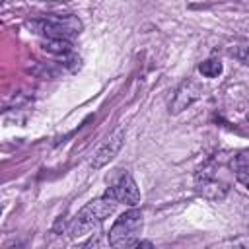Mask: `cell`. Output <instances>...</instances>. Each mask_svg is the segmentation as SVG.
Returning <instances> with one entry per match:
<instances>
[{
  "label": "cell",
  "mask_w": 249,
  "mask_h": 249,
  "mask_svg": "<svg viewBox=\"0 0 249 249\" xmlns=\"http://www.w3.org/2000/svg\"><path fill=\"white\" fill-rule=\"evenodd\" d=\"M117 204H119V202H117L113 196H109V195H103V196H99V198L89 200V202L78 212V216L72 220L68 233H70L72 237H82V235H88V233L95 231V230L105 222V218H109V216L115 212V206H117Z\"/></svg>",
  "instance_id": "1"
},
{
  "label": "cell",
  "mask_w": 249,
  "mask_h": 249,
  "mask_svg": "<svg viewBox=\"0 0 249 249\" xmlns=\"http://www.w3.org/2000/svg\"><path fill=\"white\" fill-rule=\"evenodd\" d=\"M142 230V212L136 208L121 214L109 230V245L111 247H136L138 235Z\"/></svg>",
  "instance_id": "2"
},
{
  "label": "cell",
  "mask_w": 249,
  "mask_h": 249,
  "mask_svg": "<svg viewBox=\"0 0 249 249\" xmlns=\"http://www.w3.org/2000/svg\"><path fill=\"white\" fill-rule=\"evenodd\" d=\"M37 33L45 35L47 39H72L80 35L82 21L76 16H51L39 21L29 23Z\"/></svg>",
  "instance_id": "3"
},
{
  "label": "cell",
  "mask_w": 249,
  "mask_h": 249,
  "mask_svg": "<svg viewBox=\"0 0 249 249\" xmlns=\"http://www.w3.org/2000/svg\"><path fill=\"white\" fill-rule=\"evenodd\" d=\"M123 144H124V128L119 126V128H115V130L103 140V144L95 150V154H93L89 165H91L93 169H99V167L107 165V163H109L111 160H115V156L121 152Z\"/></svg>",
  "instance_id": "4"
},
{
  "label": "cell",
  "mask_w": 249,
  "mask_h": 249,
  "mask_svg": "<svg viewBox=\"0 0 249 249\" xmlns=\"http://www.w3.org/2000/svg\"><path fill=\"white\" fill-rule=\"evenodd\" d=\"M105 195L113 196L117 202L128 204V206H136L140 202V191L130 173H121L119 179L105 191Z\"/></svg>",
  "instance_id": "5"
},
{
  "label": "cell",
  "mask_w": 249,
  "mask_h": 249,
  "mask_svg": "<svg viewBox=\"0 0 249 249\" xmlns=\"http://www.w3.org/2000/svg\"><path fill=\"white\" fill-rule=\"evenodd\" d=\"M200 95H202V86L196 80L187 78V80H183L179 84V88H177V91H175V95H173V99L169 103V111L173 115L175 113H181L183 109H187L189 105H193Z\"/></svg>",
  "instance_id": "6"
},
{
  "label": "cell",
  "mask_w": 249,
  "mask_h": 249,
  "mask_svg": "<svg viewBox=\"0 0 249 249\" xmlns=\"http://www.w3.org/2000/svg\"><path fill=\"white\" fill-rule=\"evenodd\" d=\"M195 185H196V193H198L202 198L214 200V202L224 200L226 195H228V191H230V187H228L226 183H222V181H218V179H214V177L204 179V181H196Z\"/></svg>",
  "instance_id": "7"
},
{
  "label": "cell",
  "mask_w": 249,
  "mask_h": 249,
  "mask_svg": "<svg viewBox=\"0 0 249 249\" xmlns=\"http://www.w3.org/2000/svg\"><path fill=\"white\" fill-rule=\"evenodd\" d=\"M41 47L49 54H56V56H68V54H72V43H70V39H45L41 43Z\"/></svg>",
  "instance_id": "8"
},
{
  "label": "cell",
  "mask_w": 249,
  "mask_h": 249,
  "mask_svg": "<svg viewBox=\"0 0 249 249\" xmlns=\"http://www.w3.org/2000/svg\"><path fill=\"white\" fill-rule=\"evenodd\" d=\"M198 72L204 78H218L222 74V62L218 58H208V60L198 64Z\"/></svg>",
  "instance_id": "9"
},
{
  "label": "cell",
  "mask_w": 249,
  "mask_h": 249,
  "mask_svg": "<svg viewBox=\"0 0 249 249\" xmlns=\"http://www.w3.org/2000/svg\"><path fill=\"white\" fill-rule=\"evenodd\" d=\"M230 165H231L235 171H237V169H249V148H247V150L237 152V154L231 158Z\"/></svg>",
  "instance_id": "10"
},
{
  "label": "cell",
  "mask_w": 249,
  "mask_h": 249,
  "mask_svg": "<svg viewBox=\"0 0 249 249\" xmlns=\"http://www.w3.org/2000/svg\"><path fill=\"white\" fill-rule=\"evenodd\" d=\"M235 179L249 189V169H237L235 171Z\"/></svg>",
  "instance_id": "11"
},
{
  "label": "cell",
  "mask_w": 249,
  "mask_h": 249,
  "mask_svg": "<svg viewBox=\"0 0 249 249\" xmlns=\"http://www.w3.org/2000/svg\"><path fill=\"white\" fill-rule=\"evenodd\" d=\"M241 58H243V60H245V62L249 64V47H247V51H245V53L241 54Z\"/></svg>",
  "instance_id": "12"
},
{
  "label": "cell",
  "mask_w": 249,
  "mask_h": 249,
  "mask_svg": "<svg viewBox=\"0 0 249 249\" xmlns=\"http://www.w3.org/2000/svg\"><path fill=\"white\" fill-rule=\"evenodd\" d=\"M247 121H249V113H247Z\"/></svg>",
  "instance_id": "13"
}]
</instances>
